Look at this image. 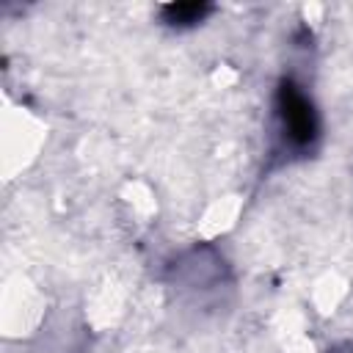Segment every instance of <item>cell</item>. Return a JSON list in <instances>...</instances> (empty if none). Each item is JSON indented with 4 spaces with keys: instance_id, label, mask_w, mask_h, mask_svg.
<instances>
[{
    "instance_id": "1",
    "label": "cell",
    "mask_w": 353,
    "mask_h": 353,
    "mask_svg": "<svg viewBox=\"0 0 353 353\" xmlns=\"http://www.w3.org/2000/svg\"><path fill=\"white\" fill-rule=\"evenodd\" d=\"M276 108H279V119H281L284 135H287L295 146H306V143L314 141V135H317V116H314V108H312L309 97H306L292 80H284V83L279 85Z\"/></svg>"
},
{
    "instance_id": "2",
    "label": "cell",
    "mask_w": 353,
    "mask_h": 353,
    "mask_svg": "<svg viewBox=\"0 0 353 353\" xmlns=\"http://www.w3.org/2000/svg\"><path fill=\"white\" fill-rule=\"evenodd\" d=\"M160 11H163L165 22H171V25H193V22H201L212 11V6L188 0V3H165Z\"/></svg>"
}]
</instances>
